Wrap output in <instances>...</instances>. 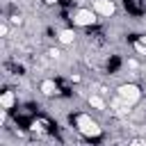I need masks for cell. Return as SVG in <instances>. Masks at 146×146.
Masks as SVG:
<instances>
[{"label":"cell","mask_w":146,"mask_h":146,"mask_svg":"<svg viewBox=\"0 0 146 146\" xmlns=\"http://www.w3.org/2000/svg\"><path fill=\"white\" fill-rule=\"evenodd\" d=\"M75 130H78L82 137H87V139H98V137L103 135L100 123H98L96 119H91V114H87V112L75 114Z\"/></svg>","instance_id":"6da1fadb"},{"label":"cell","mask_w":146,"mask_h":146,"mask_svg":"<svg viewBox=\"0 0 146 146\" xmlns=\"http://www.w3.org/2000/svg\"><path fill=\"white\" fill-rule=\"evenodd\" d=\"M116 98H121V100L128 103V105H137V103L141 100V89H139V84H135V82H125V84H121V87L116 89Z\"/></svg>","instance_id":"7a4b0ae2"},{"label":"cell","mask_w":146,"mask_h":146,"mask_svg":"<svg viewBox=\"0 0 146 146\" xmlns=\"http://www.w3.org/2000/svg\"><path fill=\"white\" fill-rule=\"evenodd\" d=\"M135 50H137L139 55H144V57H146V34H144V36H139V39L135 41Z\"/></svg>","instance_id":"9c48e42d"},{"label":"cell","mask_w":146,"mask_h":146,"mask_svg":"<svg viewBox=\"0 0 146 146\" xmlns=\"http://www.w3.org/2000/svg\"><path fill=\"white\" fill-rule=\"evenodd\" d=\"M48 55H50L52 59H59V50H55V48H50V50H48Z\"/></svg>","instance_id":"4fadbf2b"},{"label":"cell","mask_w":146,"mask_h":146,"mask_svg":"<svg viewBox=\"0 0 146 146\" xmlns=\"http://www.w3.org/2000/svg\"><path fill=\"white\" fill-rule=\"evenodd\" d=\"M9 23H14V25H21V23H23L21 14H14V16H9Z\"/></svg>","instance_id":"7c38bea8"},{"label":"cell","mask_w":146,"mask_h":146,"mask_svg":"<svg viewBox=\"0 0 146 146\" xmlns=\"http://www.w3.org/2000/svg\"><path fill=\"white\" fill-rule=\"evenodd\" d=\"M87 103L94 107V110H107V103H105V98H103V94H89V98H87Z\"/></svg>","instance_id":"8992f818"},{"label":"cell","mask_w":146,"mask_h":146,"mask_svg":"<svg viewBox=\"0 0 146 146\" xmlns=\"http://www.w3.org/2000/svg\"><path fill=\"white\" fill-rule=\"evenodd\" d=\"M91 9H94L98 16H105V18H110V16L116 14V5H114V0H94Z\"/></svg>","instance_id":"277c9868"},{"label":"cell","mask_w":146,"mask_h":146,"mask_svg":"<svg viewBox=\"0 0 146 146\" xmlns=\"http://www.w3.org/2000/svg\"><path fill=\"white\" fill-rule=\"evenodd\" d=\"M96 21H98V14H96L94 9H87V7H82V9H78V11L73 14V25H78V27L96 25Z\"/></svg>","instance_id":"3957f363"},{"label":"cell","mask_w":146,"mask_h":146,"mask_svg":"<svg viewBox=\"0 0 146 146\" xmlns=\"http://www.w3.org/2000/svg\"><path fill=\"white\" fill-rule=\"evenodd\" d=\"M128 146H146V141H144V139H139V137H135V139H130V141H128Z\"/></svg>","instance_id":"8fae6325"},{"label":"cell","mask_w":146,"mask_h":146,"mask_svg":"<svg viewBox=\"0 0 146 146\" xmlns=\"http://www.w3.org/2000/svg\"><path fill=\"white\" fill-rule=\"evenodd\" d=\"M57 39H59V43L71 46V43L75 41V32H73V30H68V27H66V30H59V32H57Z\"/></svg>","instance_id":"ba28073f"},{"label":"cell","mask_w":146,"mask_h":146,"mask_svg":"<svg viewBox=\"0 0 146 146\" xmlns=\"http://www.w3.org/2000/svg\"><path fill=\"white\" fill-rule=\"evenodd\" d=\"M7 34H9V23L2 21V23H0V36H7Z\"/></svg>","instance_id":"30bf717a"},{"label":"cell","mask_w":146,"mask_h":146,"mask_svg":"<svg viewBox=\"0 0 146 146\" xmlns=\"http://www.w3.org/2000/svg\"><path fill=\"white\" fill-rule=\"evenodd\" d=\"M0 105H2L5 110H11V107L16 105V94H14V91H9V89H7V91H2V94H0Z\"/></svg>","instance_id":"52a82bcc"},{"label":"cell","mask_w":146,"mask_h":146,"mask_svg":"<svg viewBox=\"0 0 146 146\" xmlns=\"http://www.w3.org/2000/svg\"><path fill=\"white\" fill-rule=\"evenodd\" d=\"M39 91H41L43 96L52 98V96H57V94H59V87H57V82H55V80H50V78H43V80L39 82Z\"/></svg>","instance_id":"5b68a950"}]
</instances>
